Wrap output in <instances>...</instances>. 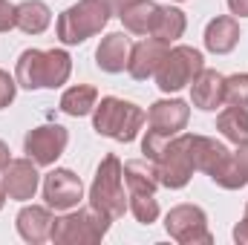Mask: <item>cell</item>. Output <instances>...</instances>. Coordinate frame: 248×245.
I'll return each mask as SVG.
<instances>
[{"mask_svg": "<svg viewBox=\"0 0 248 245\" xmlns=\"http://www.w3.org/2000/svg\"><path fill=\"white\" fill-rule=\"evenodd\" d=\"M72 72V58L63 49H26L15 66V81L23 90H55L66 84Z\"/></svg>", "mask_w": 248, "mask_h": 245, "instance_id": "cell-1", "label": "cell"}, {"mask_svg": "<svg viewBox=\"0 0 248 245\" xmlns=\"http://www.w3.org/2000/svg\"><path fill=\"white\" fill-rule=\"evenodd\" d=\"M144 122H147V116L141 107H136L133 101L116 98V95L101 98V104H95V110H93V130L98 136H107L116 141H133Z\"/></svg>", "mask_w": 248, "mask_h": 245, "instance_id": "cell-2", "label": "cell"}, {"mask_svg": "<svg viewBox=\"0 0 248 245\" xmlns=\"http://www.w3.org/2000/svg\"><path fill=\"white\" fill-rule=\"evenodd\" d=\"M113 15V6L107 0H78L75 6H69L58 17L55 29H58V41L66 46H75V44H84L87 38L98 35L107 20Z\"/></svg>", "mask_w": 248, "mask_h": 245, "instance_id": "cell-3", "label": "cell"}, {"mask_svg": "<svg viewBox=\"0 0 248 245\" xmlns=\"http://www.w3.org/2000/svg\"><path fill=\"white\" fill-rule=\"evenodd\" d=\"M90 205L101 211L110 219H122L127 211V196H124V165L119 156L107 153L95 170V179L90 184Z\"/></svg>", "mask_w": 248, "mask_h": 245, "instance_id": "cell-4", "label": "cell"}, {"mask_svg": "<svg viewBox=\"0 0 248 245\" xmlns=\"http://www.w3.org/2000/svg\"><path fill=\"white\" fill-rule=\"evenodd\" d=\"M110 216H104L101 211L90 208H78L72 214H63L52 222V234L49 240L55 245H93L101 243L104 234L110 231Z\"/></svg>", "mask_w": 248, "mask_h": 245, "instance_id": "cell-5", "label": "cell"}, {"mask_svg": "<svg viewBox=\"0 0 248 245\" xmlns=\"http://www.w3.org/2000/svg\"><path fill=\"white\" fill-rule=\"evenodd\" d=\"M193 141H196V133H185V136H173L168 138L165 150L159 153L156 159V168H159V182L170 190H179L190 182L193 170H196V156H193Z\"/></svg>", "mask_w": 248, "mask_h": 245, "instance_id": "cell-6", "label": "cell"}, {"mask_svg": "<svg viewBox=\"0 0 248 245\" xmlns=\"http://www.w3.org/2000/svg\"><path fill=\"white\" fill-rule=\"evenodd\" d=\"M202 72V52L193 46H173L156 69V84L162 92H179Z\"/></svg>", "mask_w": 248, "mask_h": 245, "instance_id": "cell-7", "label": "cell"}, {"mask_svg": "<svg viewBox=\"0 0 248 245\" xmlns=\"http://www.w3.org/2000/svg\"><path fill=\"white\" fill-rule=\"evenodd\" d=\"M168 234L182 245H211L214 237L208 231V216L196 205H176L165 216Z\"/></svg>", "mask_w": 248, "mask_h": 245, "instance_id": "cell-8", "label": "cell"}, {"mask_svg": "<svg viewBox=\"0 0 248 245\" xmlns=\"http://www.w3.org/2000/svg\"><path fill=\"white\" fill-rule=\"evenodd\" d=\"M69 133L61 124H44V127H32L23 138V150L29 153V159L35 165H55V159L66 150Z\"/></svg>", "mask_w": 248, "mask_h": 245, "instance_id": "cell-9", "label": "cell"}, {"mask_svg": "<svg viewBox=\"0 0 248 245\" xmlns=\"http://www.w3.org/2000/svg\"><path fill=\"white\" fill-rule=\"evenodd\" d=\"M84 196V184L81 179L66 170V168H55L52 173L44 176V199L49 208L55 211H72Z\"/></svg>", "mask_w": 248, "mask_h": 245, "instance_id": "cell-10", "label": "cell"}, {"mask_svg": "<svg viewBox=\"0 0 248 245\" xmlns=\"http://www.w3.org/2000/svg\"><path fill=\"white\" fill-rule=\"evenodd\" d=\"M38 182H41V176H38V168H35L32 159H12L0 170V184L6 190V196L17 199V202L32 199L35 190H38Z\"/></svg>", "mask_w": 248, "mask_h": 245, "instance_id": "cell-11", "label": "cell"}, {"mask_svg": "<svg viewBox=\"0 0 248 245\" xmlns=\"http://www.w3.org/2000/svg\"><path fill=\"white\" fill-rule=\"evenodd\" d=\"M187 119H190V107L179 98H165V101H156L147 113V124L153 133L159 136H176L179 130H185Z\"/></svg>", "mask_w": 248, "mask_h": 245, "instance_id": "cell-12", "label": "cell"}, {"mask_svg": "<svg viewBox=\"0 0 248 245\" xmlns=\"http://www.w3.org/2000/svg\"><path fill=\"white\" fill-rule=\"evenodd\" d=\"M168 49H170V46H168L165 41H159V38H147V41L136 44V46L130 49L127 72H130L136 81H144V78L156 75V69H159L162 58L168 55Z\"/></svg>", "mask_w": 248, "mask_h": 245, "instance_id": "cell-13", "label": "cell"}, {"mask_svg": "<svg viewBox=\"0 0 248 245\" xmlns=\"http://www.w3.org/2000/svg\"><path fill=\"white\" fill-rule=\"evenodd\" d=\"M190 98L199 110H217L225 101V78L217 69H205L190 81Z\"/></svg>", "mask_w": 248, "mask_h": 245, "instance_id": "cell-14", "label": "cell"}, {"mask_svg": "<svg viewBox=\"0 0 248 245\" xmlns=\"http://www.w3.org/2000/svg\"><path fill=\"white\" fill-rule=\"evenodd\" d=\"M130 38L124 32H113L107 38H101L98 49H95V63L104 69V72H124L127 61H130Z\"/></svg>", "mask_w": 248, "mask_h": 245, "instance_id": "cell-15", "label": "cell"}, {"mask_svg": "<svg viewBox=\"0 0 248 245\" xmlns=\"http://www.w3.org/2000/svg\"><path fill=\"white\" fill-rule=\"evenodd\" d=\"M52 222L55 219H52L49 208H44V205H26L17 214V234L26 243H44L52 234Z\"/></svg>", "mask_w": 248, "mask_h": 245, "instance_id": "cell-16", "label": "cell"}, {"mask_svg": "<svg viewBox=\"0 0 248 245\" xmlns=\"http://www.w3.org/2000/svg\"><path fill=\"white\" fill-rule=\"evenodd\" d=\"M240 44V23L234 17H214L205 26V46L217 55L231 52Z\"/></svg>", "mask_w": 248, "mask_h": 245, "instance_id": "cell-17", "label": "cell"}, {"mask_svg": "<svg viewBox=\"0 0 248 245\" xmlns=\"http://www.w3.org/2000/svg\"><path fill=\"white\" fill-rule=\"evenodd\" d=\"M124 182L130 187V193H156L159 187V168L153 159H130L124 165Z\"/></svg>", "mask_w": 248, "mask_h": 245, "instance_id": "cell-18", "label": "cell"}, {"mask_svg": "<svg viewBox=\"0 0 248 245\" xmlns=\"http://www.w3.org/2000/svg\"><path fill=\"white\" fill-rule=\"evenodd\" d=\"M156 12H159V6L153 0H130V3H124L122 9H119V17H122L127 32H133V35H150Z\"/></svg>", "mask_w": 248, "mask_h": 245, "instance_id": "cell-19", "label": "cell"}, {"mask_svg": "<svg viewBox=\"0 0 248 245\" xmlns=\"http://www.w3.org/2000/svg\"><path fill=\"white\" fill-rule=\"evenodd\" d=\"M52 20V12L44 0H23L15 6V26L26 35H41Z\"/></svg>", "mask_w": 248, "mask_h": 245, "instance_id": "cell-20", "label": "cell"}, {"mask_svg": "<svg viewBox=\"0 0 248 245\" xmlns=\"http://www.w3.org/2000/svg\"><path fill=\"white\" fill-rule=\"evenodd\" d=\"M185 26H187V20H185V12L182 9L159 6L156 20H153V29H150V38H159V41L170 44V41H176V38L185 35Z\"/></svg>", "mask_w": 248, "mask_h": 245, "instance_id": "cell-21", "label": "cell"}, {"mask_svg": "<svg viewBox=\"0 0 248 245\" xmlns=\"http://www.w3.org/2000/svg\"><path fill=\"white\" fill-rule=\"evenodd\" d=\"M95 104H98V92H95V87H90V84L69 87V90L61 95V110L66 113V116H75V119L93 113Z\"/></svg>", "mask_w": 248, "mask_h": 245, "instance_id": "cell-22", "label": "cell"}, {"mask_svg": "<svg viewBox=\"0 0 248 245\" xmlns=\"http://www.w3.org/2000/svg\"><path fill=\"white\" fill-rule=\"evenodd\" d=\"M217 130L228 138V141H234V144H240V141H246L248 138V110L246 107H225L219 116H217Z\"/></svg>", "mask_w": 248, "mask_h": 245, "instance_id": "cell-23", "label": "cell"}, {"mask_svg": "<svg viewBox=\"0 0 248 245\" xmlns=\"http://www.w3.org/2000/svg\"><path fill=\"white\" fill-rule=\"evenodd\" d=\"M211 179L219 184V187H225V190H240V187L248 184V173H246V168L240 165L237 153H228V156L211 170Z\"/></svg>", "mask_w": 248, "mask_h": 245, "instance_id": "cell-24", "label": "cell"}, {"mask_svg": "<svg viewBox=\"0 0 248 245\" xmlns=\"http://www.w3.org/2000/svg\"><path fill=\"white\" fill-rule=\"evenodd\" d=\"M127 208L133 211V216H136L141 225H150V222L159 219L156 193H130V196H127Z\"/></svg>", "mask_w": 248, "mask_h": 245, "instance_id": "cell-25", "label": "cell"}, {"mask_svg": "<svg viewBox=\"0 0 248 245\" xmlns=\"http://www.w3.org/2000/svg\"><path fill=\"white\" fill-rule=\"evenodd\" d=\"M225 104L248 110V72H237L225 78Z\"/></svg>", "mask_w": 248, "mask_h": 245, "instance_id": "cell-26", "label": "cell"}, {"mask_svg": "<svg viewBox=\"0 0 248 245\" xmlns=\"http://www.w3.org/2000/svg\"><path fill=\"white\" fill-rule=\"evenodd\" d=\"M15 90H17V81L6 69H0V110L15 101Z\"/></svg>", "mask_w": 248, "mask_h": 245, "instance_id": "cell-27", "label": "cell"}, {"mask_svg": "<svg viewBox=\"0 0 248 245\" xmlns=\"http://www.w3.org/2000/svg\"><path fill=\"white\" fill-rule=\"evenodd\" d=\"M15 26V6L9 0H0V32H9Z\"/></svg>", "mask_w": 248, "mask_h": 245, "instance_id": "cell-28", "label": "cell"}, {"mask_svg": "<svg viewBox=\"0 0 248 245\" xmlns=\"http://www.w3.org/2000/svg\"><path fill=\"white\" fill-rule=\"evenodd\" d=\"M234 240L240 245H248V205H246V216H243V222L234 228Z\"/></svg>", "mask_w": 248, "mask_h": 245, "instance_id": "cell-29", "label": "cell"}, {"mask_svg": "<svg viewBox=\"0 0 248 245\" xmlns=\"http://www.w3.org/2000/svg\"><path fill=\"white\" fill-rule=\"evenodd\" d=\"M228 9L240 17H248V0H228Z\"/></svg>", "mask_w": 248, "mask_h": 245, "instance_id": "cell-30", "label": "cell"}, {"mask_svg": "<svg viewBox=\"0 0 248 245\" xmlns=\"http://www.w3.org/2000/svg\"><path fill=\"white\" fill-rule=\"evenodd\" d=\"M237 159H240V165L246 168V173H248V138L237 144Z\"/></svg>", "mask_w": 248, "mask_h": 245, "instance_id": "cell-31", "label": "cell"}, {"mask_svg": "<svg viewBox=\"0 0 248 245\" xmlns=\"http://www.w3.org/2000/svg\"><path fill=\"white\" fill-rule=\"evenodd\" d=\"M9 162H12V159H9V147H6V144L0 141V170H3V168H6Z\"/></svg>", "mask_w": 248, "mask_h": 245, "instance_id": "cell-32", "label": "cell"}, {"mask_svg": "<svg viewBox=\"0 0 248 245\" xmlns=\"http://www.w3.org/2000/svg\"><path fill=\"white\" fill-rule=\"evenodd\" d=\"M107 3H110V6H113V9H122L124 3H130V0H107Z\"/></svg>", "mask_w": 248, "mask_h": 245, "instance_id": "cell-33", "label": "cell"}, {"mask_svg": "<svg viewBox=\"0 0 248 245\" xmlns=\"http://www.w3.org/2000/svg\"><path fill=\"white\" fill-rule=\"evenodd\" d=\"M3 202H6V190H3V184H0V208H3Z\"/></svg>", "mask_w": 248, "mask_h": 245, "instance_id": "cell-34", "label": "cell"}, {"mask_svg": "<svg viewBox=\"0 0 248 245\" xmlns=\"http://www.w3.org/2000/svg\"><path fill=\"white\" fill-rule=\"evenodd\" d=\"M179 3H182V0H179Z\"/></svg>", "mask_w": 248, "mask_h": 245, "instance_id": "cell-35", "label": "cell"}]
</instances>
